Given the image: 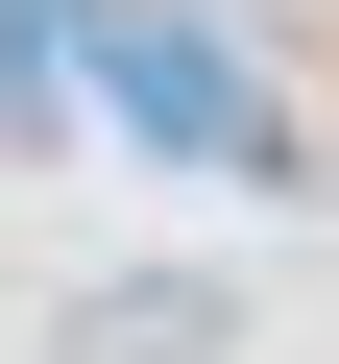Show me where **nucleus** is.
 <instances>
[{"label": "nucleus", "mask_w": 339, "mask_h": 364, "mask_svg": "<svg viewBox=\"0 0 339 364\" xmlns=\"http://www.w3.org/2000/svg\"><path fill=\"white\" fill-rule=\"evenodd\" d=\"M49 364H243V267H194V243L73 267V291H49Z\"/></svg>", "instance_id": "1"}]
</instances>
